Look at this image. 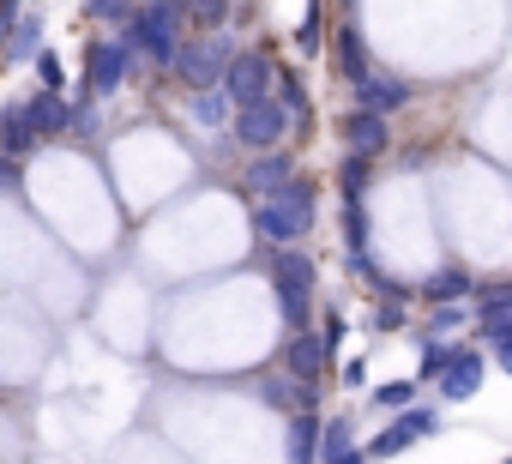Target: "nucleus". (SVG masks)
I'll list each match as a JSON object with an SVG mask.
<instances>
[{
	"label": "nucleus",
	"mask_w": 512,
	"mask_h": 464,
	"mask_svg": "<svg viewBox=\"0 0 512 464\" xmlns=\"http://www.w3.org/2000/svg\"><path fill=\"white\" fill-rule=\"evenodd\" d=\"M290 458L296 464H314L320 458V410H296L290 416Z\"/></svg>",
	"instance_id": "5701e85b"
},
{
	"label": "nucleus",
	"mask_w": 512,
	"mask_h": 464,
	"mask_svg": "<svg viewBox=\"0 0 512 464\" xmlns=\"http://www.w3.org/2000/svg\"><path fill=\"white\" fill-rule=\"evenodd\" d=\"M440 428H446V416H440L434 404H410V410H398V416H392L368 446H362V452H368L374 464H386V458H404L416 440H428V434H440Z\"/></svg>",
	"instance_id": "423d86ee"
},
{
	"label": "nucleus",
	"mask_w": 512,
	"mask_h": 464,
	"mask_svg": "<svg viewBox=\"0 0 512 464\" xmlns=\"http://www.w3.org/2000/svg\"><path fill=\"white\" fill-rule=\"evenodd\" d=\"M470 320H476V338H482V344L506 338V332H512V284L476 290V296H470Z\"/></svg>",
	"instance_id": "4468645a"
},
{
	"label": "nucleus",
	"mask_w": 512,
	"mask_h": 464,
	"mask_svg": "<svg viewBox=\"0 0 512 464\" xmlns=\"http://www.w3.org/2000/svg\"><path fill=\"white\" fill-rule=\"evenodd\" d=\"M133 7H139V0H85V19H97V25H127L133 19Z\"/></svg>",
	"instance_id": "c85d7f7f"
},
{
	"label": "nucleus",
	"mask_w": 512,
	"mask_h": 464,
	"mask_svg": "<svg viewBox=\"0 0 512 464\" xmlns=\"http://www.w3.org/2000/svg\"><path fill=\"white\" fill-rule=\"evenodd\" d=\"M344 338H350V320H344V314H326V320H320V344H326L332 362H338V344H344Z\"/></svg>",
	"instance_id": "72a5a7b5"
},
{
	"label": "nucleus",
	"mask_w": 512,
	"mask_h": 464,
	"mask_svg": "<svg viewBox=\"0 0 512 464\" xmlns=\"http://www.w3.org/2000/svg\"><path fill=\"white\" fill-rule=\"evenodd\" d=\"M500 464H512V458H500Z\"/></svg>",
	"instance_id": "ea45409f"
},
{
	"label": "nucleus",
	"mask_w": 512,
	"mask_h": 464,
	"mask_svg": "<svg viewBox=\"0 0 512 464\" xmlns=\"http://www.w3.org/2000/svg\"><path fill=\"white\" fill-rule=\"evenodd\" d=\"M260 398H266L272 410H284V416H296V410H320V392H314L308 380H296V374H266V380H260Z\"/></svg>",
	"instance_id": "a211bd4d"
},
{
	"label": "nucleus",
	"mask_w": 512,
	"mask_h": 464,
	"mask_svg": "<svg viewBox=\"0 0 512 464\" xmlns=\"http://www.w3.org/2000/svg\"><path fill=\"white\" fill-rule=\"evenodd\" d=\"M19 175H25V163H19V157H7V151H0V187H19Z\"/></svg>",
	"instance_id": "c9c22d12"
},
{
	"label": "nucleus",
	"mask_w": 512,
	"mask_h": 464,
	"mask_svg": "<svg viewBox=\"0 0 512 464\" xmlns=\"http://www.w3.org/2000/svg\"><path fill=\"white\" fill-rule=\"evenodd\" d=\"M338 139H344V151L350 157H386L392 151V121L386 115H374V109H350V115H338Z\"/></svg>",
	"instance_id": "1a4fd4ad"
},
{
	"label": "nucleus",
	"mask_w": 512,
	"mask_h": 464,
	"mask_svg": "<svg viewBox=\"0 0 512 464\" xmlns=\"http://www.w3.org/2000/svg\"><path fill=\"white\" fill-rule=\"evenodd\" d=\"M314 217H320V187L308 175H296L290 187H278L253 205V229H260V242H272V248H296L314 229Z\"/></svg>",
	"instance_id": "f257e3e1"
},
{
	"label": "nucleus",
	"mask_w": 512,
	"mask_h": 464,
	"mask_svg": "<svg viewBox=\"0 0 512 464\" xmlns=\"http://www.w3.org/2000/svg\"><path fill=\"white\" fill-rule=\"evenodd\" d=\"M488 350H494V368H500V374H512V332H506V338H494Z\"/></svg>",
	"instance_id": "e433bc0d"
},
{
	"label": "nucleus",
	"mask_w": 512,
	"mask_h": 464,
	"mask_svg": "<svg viewBox=\"0 0 512 464\" xmlns=\"http://www.w3.org/2000/svg\"><path fill=\"white\" fill-rule=\"evenodd\" d=\"M37 55H43V13H25L13 25V37L0 43V67H31Z\"/></svg>",
	"instance_id": "6ab92c4d"
},
{
	"label": "nucleus",
	"mask_w": 512,
	"mask_h": 464,
	"mask_svg": "<svg viewBox=\"0 0 512 464\" xmlns=\"http://www.w3.org/2000/svg\"><path fill=\"white\" fill-rule=\"evenodd\" d=\"M272 85H278V61H272V49H241V55L229 61V73H223V91H229L235 109L272 97Z\"/></svg>",
	"instance_id": "6e6552de"
},
{
	"label": "nucleus",
	"mask_w": 512,
	"mask_h": 464,
	"mask_svg": "<svg viewBox=\"0 0 512 464\" xmlns=\"http://www.w3.org/2000/svg\"><path fill=\"white\" fill-rule=\"evenodd\" d=\"M302 169H296V157L284 151V145H272L266 157H253L247 169H241V193H253V199H266V193H278V187H290Z\"/></svg>",
	"instance_id": "ddd939ff"
},
{
	"label": "nucleus",
	"mask_w": 512,
	"mask_h": 464,
	"mask_svg": "<svg viewBox=\"0 0 512 464\" xmlns=\"http://www.w3.org/2000/svg\"><path fill=\"white\" fill-rule=\"evenodd\" d=\"M344 260H350L356 278H362V266H374L368 260V211H362V199H344Z\"/></svg>",
	"instance_id": "412c9836"
},
{
	"label": "nucleus",
	"mask_w": 512,
	"mask_h": 464,
	"mask_svg": "<svg viewBox=\"0 0 512 464\" xmlns=\"http://www.w3.org/2000/svg\"><path fill=\"white\" fill-rule=\"evenodd\" d=\"M476 296V278L464 272V266H440V272H428L422 284H416V302H428V308H440V302H470Z\"/></svg>",
	"instance_id": "f3484780"
},
{
	"label": "nucleus",
	"mask_w": 512,
	"mask_h": 464,
	"mask_svg": "<svg viewBox=\"0 0 512 464\" xmlns=\"http://www.w3.org/2000/svg\"><path fill=\"white\" fill-rule=\"evenodd\" d=\"M320 13H326V7L314 0L308 19H302V31H296V49H302V55H320V37H326V19H320Z\"/></svg>",
	"instance_id": "2f4dec72"
},
{
	"label": "nucleus",
	"mask_w": 512,
	"mask_h": 464,
	"mask_svg": "<svg viewBox=\"0 0 512 464\" xmlns=\"http://www.w3.org/2000/svg\"><path fill=\"white\" fill-rule=\"evenodd\" d=\"M326 344H320V332L308 326V332H290V344H284V374H296V380H308V386H320V374H326Z\"/></svg>",
	"instance_id": "dca6fc26"
},
{
	"label": "nucleus",
	"mask_w": 512,
	"mask_h": 464,
	"mask_svg": "<svg viewBox=\"0 0 512 464\" xmlns=\"http://www.w3.org/2000/svg\"><path fill=\"white\" fill-rule=\"evenodd\" d=\"M229 133H235L241 151H272V145H284V133H290V109L278 103V91L260 97V103H241V109L229 115Z\"/></svg>",
	"instance_id": "0eeeda50"
},
{
	"label": "nucleus",
	"mask_w": 512,
	"mask_h": 464,
	"mask_svg": "<svg viewBox=\"0 0 512 464\" xmlns=\"http://www.w3.org/2000/svg\"><path fill=\"white\" fill-rule=\"evenodd\" d=\"M37 145H43V139L31 133V121H25V103H19V97H13V103H0V151L25 163Z\"/></svg>",
	"instance_id": "aec40b11"
},
{
	"label": "nucleus",
	"mask_w": 512,
	"mask_h": 464,
	"mask_svg": "<svg viewBox=\"0 0 512 464\" xmlns=\"http://www.w3.org/2000/svg\"><path fill=\"white\" fill-rule=\"evenodd\" d=\"M356 91V109H374V115H398V109H410V97H416V85L404 79V73H386V67H374L362 85H350Z\"/></svg>",
	"instance_id": "9d476101"
},
{
	"label": "nucleus",
	"mask_w": 512,
	"mask_h": 464,
	"mask_svg": "<svg viewBox=\"0 0 512 464\" xmlns=\"http://www.w3.org/2000/svg\"><path fill=\"white\" fill-rule=\"evenodd\" d=\"M350 446H356V422H350V416H326V422H320V458L332 464V458H344Z\"/></svg>",
	"instance_id": "bb28decb"
},
{
	"label": "nucleus",
	"mask_w": 512,
	"mask_h": 464,
	"mask_svg": "<svg viewBox=\"0 0 512 464\" xmlns=\"http://www.w3.org/2000/svg\"><path fill=\"white\" fill-rule=\"evenodd\" d=\"M272 91H278V103L290 109V121H302V115H308V85H302L296 73H278V85H272Z\"/></svg>",
	"instance_id": "c756f323"
},
{
	"label": "nucleus",
	"mask_w": 512,
	"mask_h": 464,
	"mask_svg": "<svg viewBox=\"0 0 512 464\" xmlns=\"http://www.w3.org/2000/svg\"><path fill=\"white\" fill-rule=\"evenodd\" d=\"M25 103V121H31V133L37 139H61V133H73V115H79V103L67 97V91H31V97H19Z\"/></svg>",
	"instance_id": "9b49d317"
},
{
	"label": "nucleus",
	"mask_w": 512,
	"mask_h": 464,
	"mask_svg": "<svg viewBox=\"0 0 512 464\" xmlns=\"http://www.w3.org/2000/svg\"><path fill=\"white\" fill-rule=\"evenodd\" d=\"M272 296H278V314L290 320V332H308V326H314L320 272H314V254H302V242L272 254Z\"/></svg>",
	"instance_id": "f03ea898"
},
{
	"label": "nucleus",
	"mask_w": 512,
	"mask_h": 464,
	"mask_svg": "<svg viewBox=\"0 0 512 464\" xmlns=\"http://www.w3.org/2000/svg\"><path fill=\"white\" fill-rule=\"evenodd\" d=\"M235 55H241V43H235L229 25H223V31H193V37H181L169 73H175L187 91H205V85H223V73H229Z\"/></svg>",
	"instance_id": "20e7f679"
},
{
	"label": "nucleus",
	"mask_w": 512,
	"mask_h": 464,
	"mask_svg": "<svg viewBox=\"0 0 512 464\" xmlns=\"http://www.w3.org/2000/svg\"><path fill=\"white\" fill-rule=\"evenodd\" d=\"M169 7L193 25V31H223L235 19V0H169Z\"/></svg>",
	"instance_id": "4be33fe9"
},
{
	"label": "nucleus",
	"mask_w": 512,
	"mask_h": 464,
	"mask_svg": "<svg viewBox=\"0 0 512 464\" xmlns=\"http://www.w3.org/2000/svg\"><path fill=\"white\" fill-rule=\"evenodd\" d=\"M187 97H193V121H199V127H229L235 103H229L223 85H205V91H187Z\"/></svg>",
	"instance_id": "b1692460"
},
{
	"label": "nucleus",
	"mask_w": 512,
	"mask_h": 464,
	"mask_svg": "<svg viewBox=\"0 0 512 464\" xmlns=\"http://www.w3.org/2000/svg\"><path fill=\"white\" fill-rule=\"evenodd\" d=\"M25 19V0H0V43L13 37V25Z\"/></svg>",
	"instance_id": "f704fd0d"
},
{
	"label": "nucleus",
	"mask_w": 512,
	"mask_h": 464,
	"mask_svg": "<svg viewBox=\"0 0 512 464\" xmlns=\"http://www.w3.org/2000/svg\"><path fill=\"white\" fill-rule=\"evenodd\" d=\"M482 380H488V356H482V350H470V344H458V356L446 362V374L434 380V392H440L446 404H464V398H476V392H482Z\"/></svg>",
	"instance_id": "f8f14e48"
},
{
	"label": "nucleus",
	"mask_w": 512,
	"mask_h": 464,
	"mask_svg": "<svg viewBox=\"0 0 512 464\" xmlns=\"http://www.w3.org/2000/svg\"><path fill=\"white\" fill-rule=\"evenodd\" d=\"M31 73H37V85H43V91H67V67H61V55H55V49H43V55L31 61Z\"/></svg>",
	"instance_id": "7c9ffc66"
},
{
	"label": "nucleus",
	"mask_w": 512,
	"mask_h": 464,
	"mask_svg": "<svg viewBox=\"0 0 512 464\" xmlns=\"http://www.w3.org/2000/svg\"><path fill=\"white\" fill-rule=\"evenodd\" d=\"M368 326H374V332H404V302H386V296H380V308L368 314Z\"/></svg>",
	"instance_id": "473e14b6"
},
{
	"label": "nucleus",
	"mask_w": 512,
	"mask_h": 464,
	"mask_svg": "<svg viewBox=\"0 0 512 464\" xmlns=\"http://www.w3.org/2000/svg\"><path fill=\"white\" fill-rule=\"evenodd\" d=\"M416 392H422V380L410 374V380H380L368 398H374V410H392V416H398V410H410V404H416Z\"/></svg>",
	"instance_id": "a878e982"
},
{
	"label": "nucleus",
	"mask_w": 512,
	"mask_h": 464,
	"mask_svg": "<svg viewBox=\"0 0 512 464\" xmlns=\"http://www.w3.org/2000/svg\"><path fill=\"white\" fill-rule=\"evenodd\" d=\"M332 67H338V79H344V85H362V79L374 73V55H368V43H362L356 19H344V25H338V37H332Z\"/></svg>",
	"instance_id": "2eb2a0df"
},
{
	"label": "nucleus",
	"mask_w": 512,
	"mask_h": 464,
	"mask_svg": "<svg viewBox=\"0 0 512 464\" xmlns=\"http://www.w3.org/2000/svg\"><path fill=\"white\" fill-rule=\"evenodd\" d=\"M133 73H139V55H133V43H127L121 31L85 43V97H115ZM85 97H79V103H85Z\"/></svg>",
	"instance_id": "39448f33"
},
{
	"label": "nucleus",
	"mask_w": 512,
	"mask_h": 464,
	"mask_svg": "<svg viewBox=\"0 0 512 464\" xmlns=\"http://www.w3.org/2000/svg\"><path fill=\"white\" fill-rule=\"evenodd\" d=\"M362 380H368V362H362V356H356V362H344V386H362Z\"/></svg>",
	"instance_id": "4c0bfd02"
},
{
	"label": "nucleus",
	"mask_w": 512,
	"mask_h": 464,
	"mask_svg": "<svg viewBox=\"0 0 512 464\" xmlns=\"http://www.w3.org/2000/svg\"><path fill=\"white\" fill-rule=\"evenodd\" d=\"M452 356H458V344H452V338H422V356H416V380H422V386H428V380H440Z\"/></svg>",
	"instance_id": "393cba45"
},
{
	"label": "nucleus",
	"mask_w": 512,
	"mask_h": 464,
	"mask_svg": "<svg viewBox=\"0 0 512 464\" xmlns=\"http://www.w3.org/2000/svg\"><path fill=\"white\" fill-rule=\"evenodd\" d=\"M332 464H374V458H368L362 446H350V452H344V458H332Z\"/></svg>",
	"instance_id": "58836bf2"
},
{
	"label": "nucleus",
	"mask_w": 512,
	"mask_h": 464,
	"mask_svg": "<svg viewBox=\"0 0 512 464\" xmlns=\"http://www.w3.org/2000/svg\"><path fill=\"white\" fill-rule=\"evenodd\" d=\"M121 37L133 43L139 67H169V61H175V49H181V37H187V19L169 7V0H139L133 19L121 25Z\"/></svg>",
	"instance_id": "7ed1b4c3"
},
{
	"label": "nucleus",
	"mask_w": 512,
	"mask_h": 464,
	"mask_svg": "<svg viewBox=\"0 0 512 464\" xmlns=\"http://www.w3.org/2000/svg\"><path fill=\"white\" fill-rule=\"evenodd\" d=\"M368 175H374V163H368V157H350V151H344V163H338V187H344V199H362Z\"/></svg>",
	"instance_id": "cd10ccee"
}]
</instances>
